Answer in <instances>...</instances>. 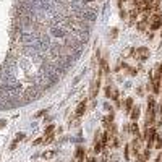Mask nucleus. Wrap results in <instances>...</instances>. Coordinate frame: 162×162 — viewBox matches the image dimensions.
<instances>
[{
	"instance_id": "f257e3e1",
	"label": "nucleus",
	"mask_w": 162,
	"mask_h": 162,
	"mask_svg": "<svg viewBox=\"0 0 162 162\" xmlns=\"http://www.w3.org/2000/svg\"><path fill=\"white\" fill-rule=\"evenodd\" d=\"M105 96L109 97V99H112V101H115V104H117V107H120V93H118V89L115 88V86H112V84H109L107 88H105Z\"/></svg>"
},
{
	"instance_id": "f03ea898",
	"label": "nucleus",
	"mask_w": 162,
	"mask_h": 162,
	"mask_svg": "<svg viewBox=\"0 0 162 162\" xmlns=\"http://www.w3.org/2000/svg\"><path fill=\"white\" fill-rule=\"evenodd\" d=\"M133 57L138 58V60H148V58L151 57V50L144 46L136 47V49H133Z\"/></svg>"
},
{
	"instance_id": "7ed1b4c3",
	"label": "nucleus",
	"mask_w": 162,
	"mask_h": 162,
	"mask_svg": "<svg viewBox=\"0 0 162 162\" xmlns=\"http://www.w3.org/2000/svg\"><path fill=\"white\" fill-rule=\"evenodd\" d=\"M101 78H102V72L99 70V72H97V76L94 78L93 84H91V91H89V99H96L97 93H99V88H101Z\"/></svg>"
},
{
	"instance_id": "20e7f679",
	"label": "nucleus",
	"mask_w": 162,
	"mask_h": 162,
	"mask_svg": "<svg viewBox=\"0 0 162 162\" xmlns=\"http://www.w3.org/2000/svg\"><path fill=\"white\" fill-rule=\"evenodd\" d=\"M86 105H88V99L81 101L80 104H78V107H76V112H75V115H76L78 118L84 115V112H86Z\"/></svg>"
},
{
	"instance_id": "39448f33",
	"label": "nucleus",
	"mask_w": 162,
	"mask_h": 162,
	"mask_svg": "<svg viewBox=\"0 0 162 162\" xmlns=\"http://www.w3.org/2000/svg\"><path fill=\"white\" fill-rule=\"evenodd\" d=\"M135 107V102H133V97H126V101L123 102V110L130 115V112H131V109Z\"/></svg>"
},
{
	"instance_id": "423d86ee",
	"label": "nucleus",
	"mask_w": 162,
	"mask_h": 162,
	"mask_svg": "<svg viewBox=\"0 0 162 162\" xmlns=\"http://www.w3.org/2000/svg\"><path fill=\"white\" fill-rule=\"evenodd\" d=\"M128 130L131 131V135L135 136V138H138V136H143L140 133V126H138V123L136 122H133V123H130V126H128Z\"/></svg>"
},
{
	"instance_id": "0eeeda50",
	"label": "nucleus",
	"mask_w": 162,
	"mask_h": 162,
	"mask_svg": "<svg viewBox=\"0 0 162 162\" xmlns=\"http://www.w3.org/2000/svg\"><path fill=\"white\" fill-rule=\"evenodd\" d=\"M101 72L102 75H109L110 73V68H109V63H107V58H101Z\"/></svg>"
},
{
	"instance_id": "6e6552de",
	"label": "nucleus",
	"mask_w": 162,
	"mask_h": 162,
	"mask_svg": "<svg viewBox=\"0 0 162 162\" xmlns=\"http://www.w3.org/2000/svg\"><path fill=\"white\" fill-rule=\"evenodd\" d=\"M140 113H141V109L138 107V105H135V107L131 109V112H130V118H131L133 122H136L138 118H140Z\"/></svg>"
},
{
	"instance_id": "1a4fd4ad",
	"label": "nucleus",
	"mask_w": 162,
	"mask_h": 162,
	"mask_svg": "<svg viewBox=\"0 0 162 162\" xmlns=\"http://www.w3.org/2000/svg\"><path fill=\"white\" fill-rule=\"evenodd\" d=\"M136 28L141 31V33H144V31H148V29H149V23L146 21V19H140V21L136 23Z\"/></svg>"
},
{
	"instance_id": "9d476101",
	"label": "nucleus",
	"mask_w": 162,
	"mask_h": 162,
	"mask_svg": "<svg viewBox=\"0 0 162 162\" xmlns=\"http://www.w3.org/2000/svg\"><path fill=\"white\" fill-rule=\"evenodd\" d=\"M84 156H86V151L84 148H76V162H84Z\"/></svg>"
},
{
	"instance_id": "9b49d317",
	"label": "nucleus",
	"mask_w": 162,
	"mask_h": 162,
	"mask_svg": "<svg viewBox=\"0 0 162 162\" xmlns=\"http://www.w3.org/2000/svg\"><path fill=\"white\" fill-rule=\"evenodd\" d=\"M23 140H25V135H23V133H18L16 138H15V141H13V143H11V146H10V151H15L16 144L19 143V141H23Z\"/></svg>"
},
{
	"instance_id": "f8f14e48",
	"label": "nucleus",
	"mask_w": 162,
	"mask_h": 162,
	"mask_svg": "<svg viewBox=\"0 0 162 162\" xmlns=\"http://www.w3.org/2000/svg\"><path fill=\"white\" fill-rule=\"evenodd\" d=\"M54 130H55V125H54V123H50V125L44 130V136H50V135H54Z\"/></svg>"
},
{
	"instance_id": "ddd939ff",
	"label": "nucleus",
	"mask_w": 162,
	"mask_h": 162,
	"mask_svg": "<svg viewBox=\"0 0 162 162\" xmlns=\"http://www.w3.org/2000/svg\"><path fill=\"white\" fill-rule=\"evenodd\" d=\"M117 36H118V29H117V28H112V29L109 31V37L112 39V41H115Z\"/></svg>"
},
{
	"instance_id": "4468645a",
	"label": "nucleus",
	"mask_w": 162,
	"mask_h": 162,
	"mask_svg": "<svg viewBox=\"0 0 162 162\" xmlns=\"http://www.w3.org/2000/svg\"><path fill=\"white\" fill-rule=\"evenodd\" d=\"M55 154H57V151H46L44 154H42V157H44V159H52Z\"/></svg>"
},
{
	"instance_id": "2eb2a0df",
	"label": "nucleus",
	"mask_w": 162,
	"mask_h": 162,
	"mask_svg": "<svg viewBox=\"0 0 162 162\" xmlns=\"http://www.w3.org/2000/svg\"><path fill=\"white\" fill-rule=\"evenodd\" d=\"M41 143H44V138H37V140H34V141H33V144H34V146H39Z\"/></svg>"
},
{
	"instance_id": "dca6fc26",
	"label": "nucleus",
	"mask_w": 162,
	"mask_h": 162,
	"mask_svg": "<svg viewBox=\"0 0 162 162\" xmlns=\"http://www.w3.org/2000/svg\"><path fill=\"white\" fill-rule=\"evenodd\" d=\"M46 112H47V110H46V109H42V110H39V112L36 113V117H41V115H44V113H46Z\"/></svg>"
},
{
	"instance_id": "f3484780",
	"label": "nucleus",
	"mask_w": 162,
	"mask_h": 162,
	"mask_svg": "<svg viewBox=\"0 0 162 162\" xmlns=\"http://www.w3.org/2000/svg\"><path fill=\"white\" fill-rule=\"evenodd\" d=\"M88 162H97V161L94 159V157H89V159H88Z\"/></svg>"
},
{
	"instance_id": "a211bd4d",
	"label": "nucleus",
	"mask_w": 162,
	"mask_h": 162,
	"mask_svg": "<svg viewBox=\"0 0 162 162\" xmlns=\"http://www.w3.org/2000/svg\"><path fill=\"white\" fill-rule=\"evenodd\" d=\"M159 72H161V75H162V63L159 65Z\"/></svg>"
},
{
	"instance_id": "6ab92c4d",
	"label": "nucleus",
	"mask_w": 162,
	"mask_h": 162,
	"mask_svg": "<svg viewBox=\"0 0 162 162\" xmlns=\"http://www.w3.org/2000/svg\"><path fill=\"white\" fill-rule=\"evenodd\" d=\"M161 37H162V29H161Z\"/></svg>"
}]
</instances>
